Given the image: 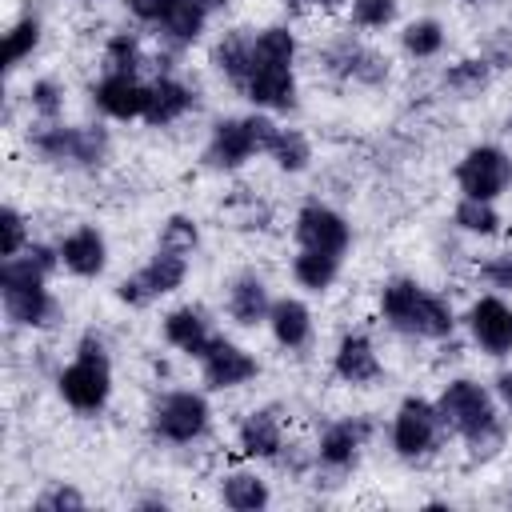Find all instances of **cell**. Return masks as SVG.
<instances>
[{
	"instance_id": "7a4b0ae2",
	"label": "cell",
	"mask_w": 512,
	"mask_h": 512,
	"mask_svg": "<svg viewBox=\"0 0 512 512\" xmlns=\"http://www.w3.org/2000/svg\"><path fill=\"white\" fill-rule=\"evenodd\" d=\"M380 312L392 328L408 332V336H424V340H444L452 336V308L424 292L416 280H392L384 292H380Z\"/></svg>"
},
{
	"instance_id": "3957f363",
	"label": "cell",
	"mask_w": 512,
	"mask_h": 512,
	"mask_svg": "<svg viewBox=\"0 0 512 512\" xmlns=\"http://www.w3.org/2000/svg\"><path fill=\"white\" fill-rule=\"evenodd\" d=\"M436 408H440V424H448L452 432H460L476 452H480V448H484V452H496V444H500V420H496L492 396H488L480 384H472V380H452V384L440 392Z\"/></svg>"
},
{
	"instance_id": "74e56055",
	"label": "cell",
	"mask_w": 512,
	"mask_h": 512,
	"mask_svg": "<svg viewBox=\"0 0 512 512\" xmlns=\"http://www.w3.org/2000/svg\"><path fill=\"white\" fill-rule=\"evenodd\" d=\"M36 508L40 512H64V508H84V496L76 492V488H52V492H44L40 500H36Z\"/></svg>"
},
{
	"instance_id": "1f68e13d",
	"label": "cell",
	"mask_w": 512,
	"mask_h": 512,
	"mask_svg": "<svg viewBox=\"0 0 512 512\" xmlns=\"http://www.w3.org/2000/svg\"><path fill=\"white\" fill-rule=\"evenodd\" d=\"M104 60H108V72L136 76V68H140V44H136V36H128V32L112 36L108 48H104Z\"/></svg>"
},
{
	"instance_id": "d6a6232c",
	"label": "cell",
	"mask_w": 512,
	"mask_h": 512,
	"mask_svg": "<svg viewBox=\"0 0 512 512\" xmlns=\"http://www.w3.org/2000/svg\"><path fill=\"white\" fill-rule=\"evenodd\" d=\"M392 20H396V0H352V24L384 28Z\"/></svg>"
},
{
	"instance_id": "cb8c5ba5",
	"label": "cell",
	"mask_w": 512,
	"mask_h": 512,
	"mask_svg": "<svg viewBox=\"0 0 512 512\" xmlns=\"http://www.w3.org/2000/svg\"><path fill=\"white\" fill-rule=\"evenodd\" d=\"M240 448L248 456H260V460H276L280 456V424L272 412H252L244 424H240Z\"/></svg>"
},
{
	"instance_id": "ee69618b",
	"label": "cell",
	"mask_w": 512,
	"mask_h": 512,
	"mask_svg": "<svg viewBox=\"0 0 512 512\" xmlns=\"http://www.w3.org/2000/svg\"><path fill=\"white\" fill-rule=\"evenodd\" d=\"M464 4H488V0H464Z\"/></svg>"
},
{
	"instance_id": "ba28073f",
	"label": "cell",
	"mask_w": 512,
	"mask_h": 512,
	"mask_svg": "<svg viewBox=\"0 0 512 512\" xmlns=\"http://www.w3.org/2000/svg\"><path fill=\"white\" fill-rule=\"evenodd\" d=\"M152 428H156V436H164L172 444H188V440L204 436V428H208V400L200 392H172L156 404Z\"/></svg>"
},
{
	"instance_id": "30bf717a",
	"label": "cell",
	"mask_w": 512,
	"mask_h": 512,
	"mask_svg": "<svg viewBox=\"0 0 512 512\" xmlns=\"http://www.w3.org/2000/svg\"><path fill=\"white\" fill-rule=\"evenodd\" d=\"M108 140L96 128H48L36 136V152L48 160H68V164H96L104 156Z\"/></svg>"
},
{
	"instance_id": "5b68a950",
	"label": "cell",
	"mask_w": 512,
	"mask_h": 512,
	"mask_svg": "<svg viewBox=\"0 0 512 512\" xmlns=\"http://www.w3.org/2000/svg\"><path fill=\"white\" fill-rule=\"evenodd\" d=\"M276 124L268 116H240V120H220L212 128V140H208V152L204 160L212 168H240L252 152H268L272 140H276Z\"/></svg>"
},
{
	"instance_id": "4316f807",
	"label": "cell",
	"mask_w": 512,
	"mask_h": 512,
	"mask_svg": "<svg viewBox=\"0 0 512 512\" xmlns=\"http://www.w3.org/2000/svg\"><path fill=\"white\" fill-rule=\"evenodd\" d=\"M216 64H220V72H224L236 88H244V80H248V64H252V36H244V32L224 36L220 48H216Z\"/></svg>"
},
{
	"instance_id": "2e32d148",
	"label": "cell",
	"mask_w": 512,
	"mask_h": 512,
	"mask_svg": "<svg viewBox=\"0 0 512 512\" xmlns=\"http://www.w3.org/2000/svg\"><path fill=\"white\" fill-rule=\"evenodd\" d=\"M60 260L76 276H100L104 272V260H108L104 236L96 228H76L72 236L60 240Z\"/></svg>"
},
{
	"instance_id": "f546056e",
	"label": "cell",
	"mask_w": 512,
	"mask_h": 512,
	"mask_svg": "<svg viewBox=\"0 0 512 512\" xmlns=\"http://www.w3.org/2000/svg\"><path fill=\"white\" fill-rule=\"evenodd\" d=\"M404 52L408 56H436L440 48H444V28L436 24V20H412L408 28H404Z\"/></svg>"
},
{
	"instance_id": "b9f144b4",
	"label": "cell",
	"mask_w": 512,
	"mask_h": 512,
	"mask_svg": "<svg viewBox=\"0 0 512 512\" xmlns=\"http://www.w3.org/2000/svg\"><path fill=\"white\" fill-rule=\"evenodd\" d=\"M288 4H292V8H300V12H304V8H328V4H332V0H288Z\"/></svg>"
},
{
	"instance_id": "8992f818",
	"label": "cell",
	"mask_w": 512,
	"mask_h": 512,
	"mask_svg": "<svg viewBox=\"0 0 512 512\" xmlns=\"http://www.w3.org/2000/svg\"><path fill=\"white\" fill-rule=\"evenodd\" d=\"M184 272H188V260H184V252H172V248H160L136 276H128V280H120V288H116V296L124 300V304H136V308H144L148 300H156V296H168L172 288H180V280H184Z\"/></svg>"
},
{
	"instance_id": "d4e9b609",
	"label": "cell",
	"mask_w": 512,
	"mask_h": 512,
	"mask_svg": "<svg viewBox=\"0 0 512 512\" xmlns=\"http://www.w3.org/2000/svg\"><path fill=\"white\" fill-rule=\"evenodd\" d=\"M336 272H340V256L316 252V248H304V252L296 256V264H292V276H296L308 292H324V288L336 280Z\"/></svg>"
},
{
	"instance_id": "ffe728a7",
	"label": "cell",
	"mask_w": 512,
	"mask_h": 512,
	"mask_svg": "<svg viewBox=\"0 0 512 512\" xmlns=\"http://www.w3.org/2000/svg\"><path fill=\"white\" fill-rule=\"evenodd\" d=\"M192 104H196L192 88H184L180 80H168V76H164V80H156L152 92H148L144 120H148V124H172V120H180Z\"/></svg>"
},
{
	"instance_id": "7bdbcfd3",
	"label": "cell",
	"mask_w": 512,
	"mask_h": 512,
	"mask_svg": "<svg viewBox=\"0 0 512 512\" xmlns=\"http://www.w3.org/2000/svg\"><path fill=\"white\" fill-rule=\"evenodd\" d=\"M204 4H208V8H224L228 0H204Z\"/></svg>"
},
{
	"instance_id": "6da1fadb",
	"label": "cell",
	"mask_w": 512,
	"mask_h": 512,
	"mask_svg": "<svg viewBox=\"0 0 512 512\" xmlns=\"http://www.w3.org/2000/svg\"><path fill=\"white\" fill-rule=\"evenodd\" d=\"M56 256L44 244H28L24 252H16L0 264V296H4V312L12 324H24V328L48 324L52 296H48L44 280L56 268Z\"/></svg>"
},
{
	"instance_id": "5bb4252c",
	"label": "cell",
	"mask_w": 512,
	"mask_h": 512,
	"mask_svg": "<svg viewBox=\"0 0 512 512\" xmlns=\"http://www.w3.org/2000/svg\"><path fill=\"white\" fill-rule=\"evenodd\" d=\"M244 92L252 104L260 108H280L288 112L296 104V76L288 64H248V80Z\"/></svg>"
},
{
	"instance_id": "8fae6325",
	"label": "cell",
	"mask_w": 512,
	"mask_h": 512,
	"mask_svg": "<svg viewBox=\"0 0 512 512\" xmlns=\"http://www.w3.org/2000/svg\"><path fill=\"white\" fill-rule=\"evenodd\" d=\"M468 328H472V340L488 356H508L512 352V308L500 296H480L468 312Z\"/></svg>"
},
{
	"instance_id": "f35d334b",
	"label": "cell",
	"mask_w": 512,
	"mask_h": 512,
	"mask_svg": "<svg viewBox=\"0 0 512 512\" xmlns=\"http://www.w3.org/2000/svg\"><path fill=\"white\" fill-rule=\"evenodd\" d=\"M480 276H484L492 288H512V252L492 256V260L480 268Z\"/></svg>"
},
{
	"instance_id": "d590c367",
	"label": "cell",
	"mask_w": 512,
	"mask_h": 512,
	"mask_svg": "<svg viewBox=\"0 0 512 512\" xmlns=\"http://www.w3.org/2000/svg\"><path fill=\"white\" fill-rule=\"evenodd\" d=\"M20 248H24V220H20L16 208H4V212H0V256L8 260V256H16Z\"/></svg>"
},
{
	"instance_id": "603a6c76",
	"label": "cell",
	"mask_w": 512,
	"mask_h": 512,
	"mask_svg": "<svg viewBox=\"0 0 512 512\" xmlns=\"http://www.w3.org/2000/svg\"><path fill=\"white\" fill-rule=\"evenodd\" d=\"M268 308H272V300H268V288H264L260 276H240V280L232 284V292H228V312H232L236 324L268 320Z\"/></svg>"
},
{
	"instance_id": "e575fe53",
	"label": "cell",
	"mask_w": 512,
	"mask_h": 512,
	"mask_svg": "<svg viewBox=\"0 0 512 512\" xmlns=\"http://www.w3.org/2000/svg\"><path fill=\"white\" fill-rule=\"evenodd\" d=\"M448 84L460 88V92H476L488 84V64L484 60H460L452 72H448Z\"/></svg>"
},
{
	"instance_id": "9c48e42d",
	"label": "cell",
	"mask_w": 512,
	"mask_h": 512,
	"mask_svg": "<svg viewBox=\"0 0 512 512\" xmlns=\"http://www.w3.org/2000/svg\"><path fill=\"white\" fill-rule=\"evenodd\" d=\"M436 436H440V408L420 396H408L392 420V448L400 456H424L432 452Z\"/></svg>"
},
{
	"instance_id": "ab89813d",
	"label": "cell",
	"mask_w": 512,
	"mask_h": 512,
	"mask_svg": "<svg viewBox=\"0 0 512 512\" xmlns=\"http://www.w3.org/2000/svg\"><path fill=\"white\" fill-rule=\"evenodd\" d=\"M172 4H176V0H128V12H132L136 20H144V24H160V20L172 12Z\"/></svg>"
},
{
	"instance_id": "44dd1931",
	"label": "cell",
	"mask_w": 512,
	"mask_h": 512,
	"mask_svg": "<svg viewBox=\"0 0 512 512\" xmlns=\"http://www.w3.org/2000/svg\"><path fill=\"white\" fill-rule=\"evenodd\" d=\"M268 324H272V336L284 344V348H304L308 336H312V316L300 300H276L268 308Z\"/></svg>"
},
{
	"instance_id": "484cf974",
	"label": "cell",
	"mask_w": 512,
	"mask_h": 512,
	"mask_svg": "<svg viewBox=\"0 0 512 512\" xmlns=\"http://www.w3.org/2000/svg\"><path fill=\"white\" fill-rule=\"evenodd\" d=\"M220 492H224V504L236 508V512H256V508L268 504V484L252 472H232Z\"/></svg>"
},
{
	"instance_id": "f1b7e54d",
	"label": "cell",
	"mask_w": 512,
	"mask_h": 512,
	"mask_svg": "<svg viewBox=\"0 0 512 512\" xmlns=\"http://www.w3.org/2000/svg\"><path fill=\"white\" fill-rule=\"evenodd\" d=\"M456 224H460L464 232H476V236H492V232L500 228V216H496L492 200H472V196H464V200L456 204Z\"/></svg>"
},
{
	"instance_id": "836d02e7",
	"label": "cell",
	"mask_w": 512,
	"mask_h": 512,
	"mask_svg": "<svg viewBox=\"0 0 512 512\" xmlns=\"http://www.w3.org/2000/svg\"><path fill=\"white\" fill-rule=\"evenodd\" d=\"M160 248H172V252H192L196 248V224L188 216H172L164 224V236H160Z\"/></svg>"
},
{
	"instance_id": "277c9868",
	"label": "cell",
	"mask_w": 512,
	"mask_h": 512,
	"mask_svg": "<svg viewBox=\"0 0 512 512\" xmlns=\"http://www.w3.org/2000/svg\"><path fill=\"white\" fill-rule=\"evenodd\" d=\"M112 392V368H108V356H104V344L100 336H84L80 348H76V360L60 372V396L76 408V412H100L104 400Z\"/></svg>"
},
{
	"instance_id": "d6986e66",
	"label": "cell",
	"mask_w": 512,
	"mask_h": 512,
	"mask_svg": "<svg viewBox=\"0 0 512 512\" xmlns=\"http://www.w3.org/2000/svg\"><path fill=\"white\" fill-rule=\"evenodd\" d=\"M368 432H372L368 420H340V424H332V428L320 436V460L332 464V468H348V464L356 460L360 444L368 440Z\"/></svg>"
},
{
	"instance_id": "9a60e30c",
	"label": "cell",
	"mask_w": 512,
	"mask_h": 512,
	"mask_svg": "<svg viewBox=\"0 0 512 512\" xmlns=\"http://www.w3.org/2000/svg\"><path fill=\"white\" fill-rule=\"evenodd\" d=\"M148 84H140L136 76H128V72H108L100 84H96V104L108 112V116H116V120H136V116H144V108H148Z\"/></svg>"
},
{
	"instance_id": "52a82bcc",
	"label": "cell",
	"mask_w": 512,
	"mask_h": 512,
	"mask_svg": "<svg viewBox=\"0 0 512 512\" xmlns=\"http://www.w3.org/2000/svg\"><path fill=\"white\" fill-rule=\"evenodd\" d=\"M456 180H460L464 196H472V200H496V196L508 188V180H512V160H508L500 148L480 144V148H472V152L460 160Z\"/></svg>"
},
{
	"instance_id": "83f0119b",
	"label": "cell",
	"mask_w": 512,
	"mask_h": 512,
	"mask_svg": "<svg viewBox=\"0 0 512 512\" xmlns=\"http://www.w3.org/2000/svg\"><path fill=\"white\" fill-rule=\"evenodd\" d=\"M268 152H272V160H276L284 172H300V168L312 160V148H308V140H304L296 128H280Z\"/></svg>"
},
{
	"instance_id": "4dcf8cb0",
	"label": "cell",
	"mask_w": 512,
	"mask_h": 512,
	"mask_svg": "<svg viewBox=\"0 0 512 512\" xmlns=\"http://www.w3.org/2000/svg\"><path fill=\"white\" fill-rule=\"evenodd\" d=\"M36 40H40V24L28 16V20H16L12 28H8V36H4V64L12 68V64H20L32 48H36Z\"/></svg>"
},
{
	"instance_id": "ac0fdd59",
	"label": "cell",
	"mask_w": 512,
	"mask_h": 512,
	"mask_svg": "<svg viewBox=\"0 0 512 512\" xmlns=\"http://www.w3.org/2000/svg\"><path fill=\"white\" fill-rule=\"evenodd\" d=\"M164 340H168L172 348H180V352H188V356L200 360V352H204L208 340H212L204 312H200V308H176V312H168V316H164Z\"/></svg>"
},
{
	"instance_id": "e0dca14e",
	"label": "cell",
	"mask_w": 512,
	"mask_h": 512,
	"mask_svg": "<svg viewBox=\"0 0 512 512\" xmlns=\"http://www.w3.org/2000/svg\"><path fill=\"white\" fill-rule=\"evenodd\" d=\"M336 376L348 380V384H368L380 376V360H376V348L364 332H348L336 348Z\"/></svg>"
},
{
	"instance_id": "7402d4cb",
	"label": "cell",
	"mask_w": 512,
	"mask_h": 512,
	"mask_svg": "<svg viewBox=\"0 0 512 512\" xmlns=\"http://www.w3.org/2000/svg\"><path fill=\"white\" fill-rule=\"evenodd\" d=\"M204 20H208V4H204V0H176L172 12H168L156 28H160V36H164L172 48H184V44H192V40L204 32Z\"/></svg>"
},
{
	"instance_id": "4fadbf2b",
	"label": "cell",
	"mask_w": 512,
	"mask_h": 512,
	"mask_svg": "<svg viewBox=\"0 0 512 512\" xmlns=\"http://www.w3.org/2000/svg\"><path fill=\"white\" fill-rule=\"evenodd\" d=\"M296 240H300V248L344 256V248H348V224H344L340 212H332L324 204H308L296 216Z\"/></svg>"
},
{
	"instance_id": "7c38bea8",
	"label": "cell",
	"mask_w": 512,
	"mask_h": 512,
	"mask_svg": "<svg viewBox=\"0 0 512 512\" xmlns=\"http://www.w3.org/2000/svg\"><path fill=\"white\" fill-rule=\"evenodd\" d=\"M200 368H204V380L212 388H236V384L256 376V360L244 348H236L232 340H224V336L208 340V348L200 352Z\"/></svg>"
},
{
	"instance_id": "60d3db41",
	"label": "cell",
	"mask_w": 512,
	"mask_h": 512,
	"mask_svg": "<svg viewBox=\"0 0 512 512\" xmlns=\"http://www.w3.org/2000/svg\"><path fill=\"white\" fill-rule=\"evenodd\" d=\"M496 392H500L504 408L512 412V372H500V376H496Z\"/></svg>"
},
{
	"instance_id": "8d00e7d4",
	"label": "cell",
	"mask_w": 512,
	"mask_h": 512,
	"mask_svg": "<svg viewBox=\"0 0 512 512\" xmlns=\"http://www.w3.org/2000/svg\"><path fill=\"white\" fill-rule=\"evenodd\" d=\"M60 104H64V100H60V88H56L52 80H36V84H32V108H36L40 116L52 120V116L60 112Z\"/></svg>"
}]
</instances>
